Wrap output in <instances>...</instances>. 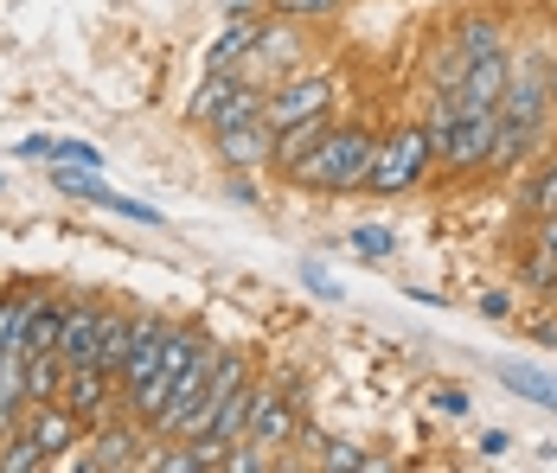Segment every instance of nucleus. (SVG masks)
<instances>
[{
	"label": "nucleus",
	"instance_id": "20e7f679",
	"mask_svg": "<svg viewBox=\"0 0 557 473\" xmlns=\"http://www.w3.org/2000/svg\"><path fill=\"white\" fill-rule=\"evenodd\" d=\"M308 64V20H288V13H270L257 20V52L244 58V77L250 84H276L288 71Z\"/></svg>",
	"mask_w": 557,
	"mask_h": 473
},
{
	"label": "nucleus",
	"instance_id": "412c9836",
	"mask_svg": "<svg viewBox=\"0 0 557 473\" xmlns=\"http://www.w3.org/2000/svg\"><path fill=\"white\" fill-rule=\"evenodd\" d=\"M263 103H270V84H250V77H244V84H237V90H231V97L206 115V135L237 128V122H257V115H263Z\"/></svg>",
	"mask_w": 557,
	"mask_h": 473
},
{
	"label": "nucleus",
	"instance_id": "5701e85b",
	"mask_svg": "<svg viewBox=\"0 0 557 473\" xmlns=\"http://www.w3.org/2000/svg\"><path fill=\"white\" fill-rule=\"evenodd\" d=\"M20 359H26V403H58L64 359L58 352H20Z\"/></svg>",
	"mask_w": 557,
	"mask_h": 473
},
{
	"label": "nucleus",
	"instance_id": "4be33fe9",
	"mask_svg": "<svg viewBox=\"0 0 557 473\" xmlns=\"http://www.w3.org/2000/svg\"><path fill=\"white\" fill-rule=\"evenodd\" d=\"M26 422V359L0 352V435H13Z\"/></svg>",
	"mask_w": 557,
	"mask_h": 473
},
{
	"label": "nucleus",
	"instance_id": "f8f14e48",
	"mask_svg": "<svg viewBox=\"0 0 557 473\" xmlns=\"http://www.w3.org/2000/svg\"><path fill=\"white\" fill-rule=\"evenodd\" d=\"M327 128H334V109L301 115V122H282V128H276V141H270V173H276L282 186L295 179V166H301V160L321 148V135H327Z\"/></svg>",
	"mask_w": 557,
	"mask_h": 473
},
{
	"label": "nucleus",
	"instance_id": "39448f33",
	"mask_svg": "<svg viewBox=\"0 0 557 473\" xmlns=\"http://www.w3.org/2000/svg\"><path fill=\"white\" fill-rule=\"evenodd\" d=\"M301 377L288 371L276 384H250V422H244V435L250 441H263V448H282V441H295V428H301Z\"/></svg>",
	"mask_w": 557,
	"mask_h": 473
},
{
	"label": "nucleus",
	"instance_id": "58836bf2",
	"mask_svg": "<svg viewBox=\"0 0 557 473\" xmlns=\"http://www.w3.org/2000/svg\"><path fill=\"white\" fill-rule=\"evenodd\" d=\"M525 250H539L545 263H557V217H532L525 224Z\"/></svg>",
	"mask_w": 557,
	"mask_h": 473
},
{
	"label": "nucleus",
	"instance_id": "c756f323",
	"mask_svg": "<svg viewBox=\"0 0 557 473\" xmlns=\"http://www.w3.org/2000/svg\"><path fill=\"white\" fill-rule=\"evenodd\" d=\"M314 461H321V468H379L359 441H339V435H321V441H314Z\"/></svg>",
	"mask_w": 557,
	"mask_h": 473
},
{
	"label": "nucleus",
	"instance_id": "423d86ee",
	"mask_svg": "<svg viewBox=\"0 0 557 473\" xmlns=\"http://www.w3.org/2000/svg\"><path fill=\"white\" fill-rule=\"evenodd\" d=\"M500 122L512 128H557V109H552V84H545V58H512V77L500 90Z\"/></svg>",
	"mask_w": 557,
	"mask_h": 473
},
{
	"label": "nucleus",
	"instance_id": "ddd939ff",
	"mask_svg": "<svg viewBox=\"0 0 557 473\" xmlns=\"http://www.w3.org/2000/svg\"><path fill=\"white\" fill-rule=\"evenodd\" d=\"M506 77H512V52H494V58H468V71H461V84L448 90L461 109H500V90Z\"/></svg>",
	"mask_w": 557,
	"mask_h": 473
},
{
	"label": "nucleus",
	"instance_id": "c9c22d12",
	"mask_svg": "<svg viewBox=\"0 0 557 473\" xmlns=\"http://www.w3.org/2000/svg\"><path fill=\"white\" fill-rule=\"evenodd\" d=\"M276 13H288V20H334V13H346L352 0H270Z\"/></svg>",
	"mask_w": 557,
	"mask_h": 473
},
{
	"label": "nucleus",
	"instance_id": "393cba45",
	"mask_svg": "<svg viewBox=\"0 0 557 473\" xmlns=\"http://www.w3.org/2000/svg\"><path fill=\"white\" fill-rule=\"evenodd\" d=\"M346 250H352L359 263H391V257H397V231H391V224H352V231H346Z\"/></svg>",
	"mask_w": 557,
	"mask_h": 473
},
{
	"label": "nucleus",
	"instance_id": "cd10ccee",
	"mask_svg": "<svg viewBox=\"0 0 557 473\" xmlns=\"http://www.w3.org/2000/svg\"><path fill=\"white\" fill-rule=\"evenodd\" d=\"M512 275H519V288H532V295H545V301H557V263H545L539 250H519V263H512Z\"/></svg>",
	"mask_w": 557,
	"mask_h": 473
},
{
	"label": "nucleus",
	"instance_id": "7ed1b4c3",
	"mask_svg": "<svg viewBox=\"0 0 557 473\" xmlns=\"http://www.w3.org/2000/svg\"><path fill=\"white\" fill-rule=\"evenodd\" d=\"M494 122H500L494 109H461L443 135H436V166H430V179H481L487 148H494Z\"/></svg>",
	"mask_w": 557,
	"mask_h": 473
},
{
	"label": "nucleus",
	"instance_id": "bb28decb",
	"mask_svg": "<svg viewBox=\"0 0 557 473\" xmlns=\"http://www.w3.org/2000/svg\"><path fill=\"white\" fill-rule=\"evenodd\" d=\"M39 468H46V455H39V441L26 428L0 435V473H39Z\"/></svg>",
	"mask_w": 557,
	"mask_h": 473
},
{
	"label": "nucleus",
	"instance_id": "f03ea898",
	"mask_svg": "<svg viewBox=\"0 0 557 473\" xmlns=\"http://www.w3.org/2000/svg\"><path fill=\"white\" fill-rule=\"evenodd\" d=\"M430 166H436V141L423 122H397L379 135V154H372V173H366V192L372 199H404L417 186H430Z\"/></svg>",
	"mask_w": 557,
	"mask_h": 473
},
{
	"label": "nucleus",
	"instance_id": "f3484780",
	"mask_svg": "<svg viewBox=\"0 0 557 473\" xmlns=\"http://www.w3.org/2000/svg\"><path fill=\"white\" fill-rule=\"evenodd\" d=\"M20 160H46V166H103V148L97 141H71V135H26Z\"/></svg>",
	"mask_w": 557,
	"mask_h": 473
},
{
	"label": "nucleus",
	"instance_id": "f704fd0d",
	"mask_svg": "<svg viewBox=\"0 0 557 473\" xmlns=\"http://www.w3.org/2000/svg\"><path fill=\"white\" fill-rule=\"evenodd\" d=\"M224 199L244 211H263V173H224Z\"/></svg>",
	"mask_w": 557,
	"mask_h": 473
},
{
	"label": "nucleus",
	"instance_id": "1a4fd4ad",
	"mask_svg": "<svg viewBox=\"0 0 557 473\" xmlns=\"http://www.w3.org/2000/svg\"><path fill=\"white\" fill-rule=\"evenodd\" d=\"M270 141H276V128H270V115H257V122L219 128L212 135V160L224 173H270Z\"/></svg>",
	"mask_w": 557,
	"mask_h": 473
},
{
	"label": "nucleus",
	"instance_id": "473e14b6",
	"mask_svg": "<svg viewBox=\"0 0 557 473\" xmlns=\"http://www.w3.org/2000/svg\"><path fill=\"white\" fill-rule=\"evenodd\" d=\"M97 206H103V211H115V217H128V224H154V231L168 224V217H161L154 206H141V199H122L115 186H103V199H97Z\"/></svg>",
	"mask_w": 557,
	"mask_h": 473
},
{
	"label": "nucleus",
	"instance_id": "a878e982",
	"mask_svg": "<svg viewBox=\"0 0 557 473\" xmlns=\"http://www.w3.org/2000/svg\"><path fill=\"white\" fill-rule=\"evenodd\" d=\"M237 84H244V71H206V77H199V90H193V103H186V115H193V122H206V115H212Z\"/></svg>",
	"mask_w": 557,
	"mask_h": 473
},
{
	"label": "nucleus",
	"instance_id": "9d476101",
	"mask_svg": "<svg viewBox=\"0 0 557 473\" xmlns=\"http://www.w3.org/2000/svg\"><path fill=\"white\" fill-rule=\"evenodd\" d=\"M20 428L39 441L46 468H64V461H71V448L84 441V422L71 416L64 403H26V422H20Z\"/></svg>",
	"mask_w": 557,
	"mask_h": 473
},
{
	"label": "nucleus",
	"instance_id": "4c0bfd02",
	"mask_svg": "<svg viewBox=\"0 0 557 473\" xmlns=\"http://www.w3.org/2000/svg\"><path fill=\"white\" fill-rule=\"evenodd\" d=\"M474 314L494 320V326H512V295H506V288H481V295H474Z\"/></svg>",
	"mask_w": 557,
	"mask_h": 473
},
{
	"label": "nucleus",
	"instance_id": "a211bd4d",
	"mask_svg": "<svg viewBox=\"0 0 557 473\" xmlns=\"http://www.w3.org/2000/svg\"><path fill=\"white\" fill-rule=\"evenodd\" d=\"M494 377H500L512 397H525V403H539V410H552V416H557V371L525 365V359H500Z\"/></svg>",
	"mask_w": 557,
	"mask_h": 473
},
{
	"label": "nucleus",
	"instance_id": "2f4dec72",
	"mask_svg": "<svg viewBox=\"0 0 557 473\" xmlns=\"http://www.w3.org/2000/svg\"><path fill=\"white\" fill-rule=\"evenodd\" d=\"M461 71H468L461 46H455V39H443V46H436V58H430V90H455V84H461Z\"/></svg>",
	"mask_w": 557,
	"mask_h": 473
},
{
	"label": "nucleus",
	"instance_id": "6ab92c4d",
	"mask_svg": "<svg viewBox=\"0 0 557 473\" xmlns=\"http://www.w3.org/2000/svg\"><path fill=\"white\" fill-rule=\"evenodd\" d=\"M257 20H263V13H250V20H231L219 39L206 46V71H244V58L257 52Z\"/></svg>",
	"mask_w": 557,
	"mask_h": 473
},
{
	"label": "nucleus",
	"instance_id": "4468645a",
	"mask_svg": "<svg viewBox=\"0 0 557 473\" xmlns=\"http://www.w3.org/2000/svg\"><path fill=\"white\" fill-rule=\"evenodd\" d=\"M448 39L461 46V58H494V52H512V20H506V13H494V7H481V13H461Z\"/></svg>",
	"mask_w": 557,
	"mask_h": 473
},
{
	"label": "nucleus",
	"instance_id": "c85d7f7f",
	"mask_svg": "<svg viewBox=\"0 0 557 473\" xmlns=\"http://www.w3.org/2000/svg\"><path fill=\"white\" fill-rule=\"evenodd\" d=\"M26 301H33V288H13V295H0V352H20V326H26Z\"/></svg>",
	"mask_w": 557,
	"mask_h": 473
},
{
	"label": "nucleus",
	"instance_id": "e433bc0d",
	"mask_svg": "<svg viewBox=\"0 0 557 473\" xmlns=\"http://www.w3.org/2000/svg\"><path fill=\"white\" fill-rule=\"evenodd\" d=\"M301 288L321 295V301H339V275L327 263H314V257H301Z\"/></svg>",
	"mask_w": 557,
	"mask_h": 473
},
{
	"label": "nucleus",
	"instance_id": "dca6fc26",
	"mask_svg": "<svg viewBox=\"0 0 557 473\" xmlns=\"http://www.w3.org/2000/svg\"><path fill=\"white\" fill-rule=\"evenodd\" d=\"M58 326H64V301L52 288H33L26 326H20V352H58Z\"/></svg>",
	"mask_w": 557,
	"mask_h": 473
},
{
	"label": "nucleus",
	"instance_id": "72a5a7b5",
	"mask_svg": "<svg viewBox=\"0 0 557 473\" xmlns=\"http://www.w3.org/2000/svg\"><path fill=\"white\" fill-rule=\"evenodd\" d=\"M430 403H436V416H448V422H468V416H474L468 384H436V390H430Z\"/></svg>",
	"mask_w": 557,
	"mask_h": 473
},
{
	"label": "nucleus",
	"instance_id": "ea45409f",
	"mask_svg": "<svg viewBox=\"0 0 557 473\" xmlns=\"http://www.w3.org/2000/svg\"><path fill=\"white\" fill-rule=\"evenodd\" d=\"M474 455H481V461H506V455H512V435H506V428H487V435L474 441Z\"/></svg>",
	"mask_w": 557,
	"mask_h": 473
},
{
	"label": "nucleus",
	"instance_id": "9b49d317",
	"mask_svg": "<svg viewBox=\"0 0 557 473\" xmlns=\"http://www.w3.org/2000/svg\"><path fill=\"white\" fill-rule=\"evenodd\" d=\"M103 308H110V301H97V295H71V301H64V326H58V359H64V365H90V359H97Z\"/></svg>",
	"mask_w": 557,
	"mask_h": 473
},
{
	"label": "nucleus",
	"instance_id": "7c9ffc66",
	"mask_svg": "<svg viewBox=\"0 0 557 473\" xmlns=\"http://www.w3.org/2000/svg\"><path fill=\"white\" fill-rule=\"evenodd\" d=\"M219 468H224V473H263V468H276V461H270V448H263V441L237 435V441L224 448V461H219Z\"/></svg>",
	"mask_w": 557,
	"mask_h": 473
},
{
	"label": "nucleus",
	"instance_id": "f257e3e1",
	"mask_svg": "<svg viewBox=\"0 0 557 473\" xmlns=\"http://www.w3.org/2000/svg\"><path fill=\"white\" fill-rule=\"evenodd\" d=\"M372 154H379V135H372L366 122H334V128L321 135V148L295 166V179H288V186L321 192V199H352V192H366Z\"/></svg>",
	"mask_w": 557,
	"mask_h": 473
},
{
	"label": "nucleus",
	"instance_id": "a19ab883",
	"mask_svg": "<svg viewBox=\"0 0 557 473\" xmlns=\"http://www.w3.org/2000/svg\"><path fill=\"white\" fill-rule=\"evenodd\" d=\"M224 13H231V20H250V13H263V7H270V0H219Z\"/></svg>",
	"mask_w": 557,
	"mask_h": 473
},
{
	"label": "nucleus",
	"instance_id": "aec40b11",
	"mask_svg": "<svg viewBox=\"0 0 557 473\" xmlns=\"http://www.w3.org/2000/svg\"><path fill=\"white\" fill-rule=\"evenodd\" d=\"M512 206H519L525 224H532V217H557V148L552 154H539V173L512 192Z\"/></svg>",
	"mask_w": 557,
	"mask_h": 473
},
{
	"label": "nucleus",
	"instance_id": "6e6552de",
	"mask_svg": "<svg viewBox=\"0 0 557 473\" xmlns=\"http://www.w3.org/2000/svg\"><path fill=\"white\" fill-rule=\"evenodd\" d=\"M58 403L84 422V428H97V422H110L115 410H122V397H115V377H110L103 365H64Z\"/></svg>",
	"mask_w": 557,
	"mask_h": 473
},
{
	"label": "nucleus",
	"instance_id": "b1692460",
	"mask_svg": "<svg viewBox=\"0 0 557 473\" xmlns=\"http://www.w3.org/2000/svg\"><path fill=\"white\" fill-rule=\"evenodd\" d=\"M103 166H52V192L58 199H77V206H97L103 199Z\"/></svg>",
	"mask_w": 557,
	"mask_h": 473
},
{
	"label": "nucleus",
	"instance_id": "79ce46f5",
	"mask_svg": "<svg viewBox=\"0 0 557 473\" xmlns=\"http://www.w3.org/2000/svg\"><path fill=\"white\" fill-rule=\"evenodd\" d=\"M545 84H552V109H557V46H552V58H545Z\"/></svg>",
	"mask_w": 557,
	"mask_h": 473
},
{
	"label": "nucleus",
	"instance_id": "2eb2a0df",
	"mask_svg": "<svg viewBox=\"0 0 557 473\" xmlns=\"http://www.w3.org/2000/svg\"><path fill=\"white\" fill-rule=\"evenodd\" d=\"M135 326H141L135 308H103V333H97V359L90 365H103L110 377H122L128 352H135Z\"/></svg>",
	"mask_w": 557,
	"mask_h": 473
},
{
	"label": "nucleus",
	"instance_id": "0eeeda50",
	"mask_svg": "<svg viewBox=\"0 0 557 473\" xmlns=\"http://www.w3.org/2000/svg\"><path fill=\"white\" fill-rule=\"evenodd\" d=\"M334 97H339V77H334V71H288V77H276V84H270V103H263V115H270V128H282V122H301V115L334 109Z\"/></svg>",
	"mask_w": 557,
	"mask_h": 473
}]
</instances>
